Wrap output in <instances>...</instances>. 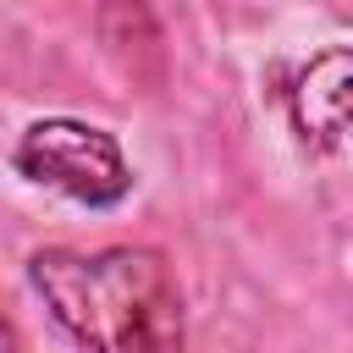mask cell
<instances>
[{
    "instance_id": "obj_1",
    "label": "cell",
    "mask_w": 353,
    "mask_h": 353,
    "mask_svg": "<svg viewBox=\"0 0 353 353\" xmlns=\"http://www.w3.org/2000/svg\"><path fill=\"white\" fill-rule=\"evenodd\" d=\"M22 276L77 353H188L182 281L154 243H44Z\"/></svg>"
},
{
    "instance_id": "obj_2",
    "label": "cell",
    "mask_w": 353,
    "mask_h": 353,
    "mask_svg": "<svg viewBox=\"0 0 353 353\" xmlns=\"http://www.w3.org/2000/svg\"><path fill=\"white\" fill-rule=\"evenodd\" d=\"M11 165L28 182H39V188H50V193H61L83 210H116L138 188L121 138L99 121H83V116L28 121L11 143Z\"/></svg>"
},
{
    "instance_id": "obj_3",
    "label": "cell",
    "mask_w": 353,
    "mask_h": 353,
    "mask_svg": "<svg viewBox=\"0 0 353 353\" xmlns=\"http://www.w3.org/2000/svg\"><path fill=\"white\" fill-rule=\"evenodd\" d=\"M347 99H353V50L347 44L314 50L281 88L292 138L309 154H336L347 143Z\"/></svg>"
},
{
    "instance_id": "obj_4",
    "label": "cell",
    "mask_w": 353,
    "mask_h": 353,
    "mask_svg": "<svg viewBox=\"0 0 353 353\" xmlns=\"http://www.w3.org/2000/svg\"><path fill=\"white\" fill-rule=\"evenodd\" d=\"M0 353H28L22 347V331L11 325V314H0Z\"/></svg>"
}]
</instances>
